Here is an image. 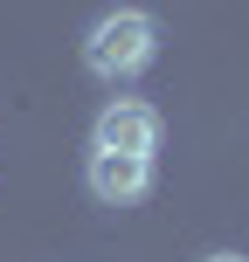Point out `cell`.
Instances as JSON below:
<instances>
[{
  "label": "cell",
  "instance_id": "obj_1",
  "mask_svg": "<svg viewBox=\"0 0 249 262\" xmlns=\"http://www.w3.org/2000/svg\"><path fill=\"white\" fill-rule=\"evenodd\" d=\"M159 55V21L139 7H111L90 21V35H83V69H90L97 83H131L139 69H152Z\"/></svg>",
  "mask_w": 249,
  "mask_h": 262
},
{
  "label": "cell",
  "instance_id": "obj_2",
  "mask_svg": "<svg viewBox=\"0 0 249 262\" xmlns=\"http://www.w3.org/2000/svg\"><path fill=\"white\" fill-rule=\"evenodd\" d=\"M159 138H166V118H159L145 97H111V104L97 111L90 152H131V159H152Z\"/></svg>",
  "mask_w": 249,
  "mask_h": 262
},
{
  "label": "cell",
  "instance_id": "obj_3",
  "mask_svg": "<svg viewBox=\"0 0 249 262\" xmlns=\"http://www.w3.org/2000/svg\"><path fill=\"white\" fill-rule=\"evenodd\" d=\"M83 186H90L104 207H131V200L152 193V159H131V152H90Z\"/></svg>",
  "mask_w": 249,
  "mask_h": 262
},
{
  "label": "cell",
  "instance_id": "obj_4",
  "mask_svg": "<svg viewBox=\"0 0 249 262\" xmlns=\"http://www.w3.org/2000/svg\"><path fill=\"white\" fill-rule=\"evenodd\" d=\"M208 262H249V255H236V249H228V255H208Z\"/></svg>",
  "mask_w": 249,
  "mask_h": 262
}]
</instances>
